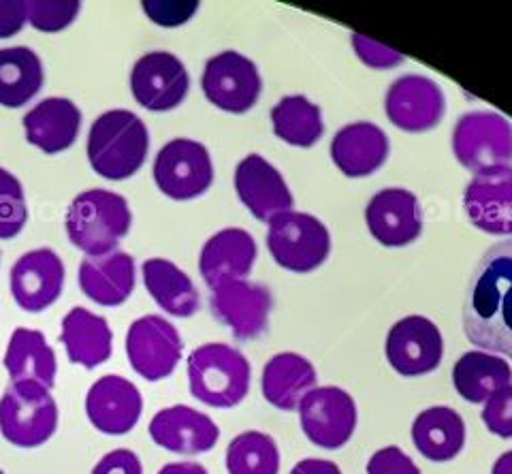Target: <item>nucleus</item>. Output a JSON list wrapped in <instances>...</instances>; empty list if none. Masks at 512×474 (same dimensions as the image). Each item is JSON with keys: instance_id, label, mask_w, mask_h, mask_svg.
<instances>
[{"instance_id": "obj_1", "label": "nucleus", "mask_w": 512, "mask_h": 474, "mask_svg": "<svg viewBox=\"0 0 512 474\" xmlns=\"http://www.w3.org/2000/svg\"><path fill=\"white\" fill-rule=\"evenodd\" d=\"M461 321L480 351L512 359V240L489 246L470 274Z\"/></svg>"}, {"instance_id": "obj_2", "label": "nucleus", "mask_w": 512, "mask_h": 474, "mask_svg": "<svg viewBox=\"0 0 512 474\" xmlns=\"http://www.w3.org/2000/svg\"><path fill=\"white\" fill-rule=\"evenodd\" d=\"M150 131L131 109H107L90 124L86 156L96 176L124 182L146 165Z\"/></svg>"}, {"instance_id": "obj_3", "label": "nucleus", "mask_w": 512, "mask_h": 474, "mask_svg": "<svg viewBox=\"0 0 512 474\" xmlns=\"http://www.w3.org/2000/svg\"><path fill=\"white\" fill-rule=\"evenodd\" d=\"M131 227V205L120 193L107 188L79 193L64 214V233L69 242L92 259L120 250V242L131 233Z\"/></svg>"}, {"instance_id": "obj_4", "label": "nucleus", "mask_w": 512, "mask_h": 474, "mask_svg": "<svg viewBox=\"0 0 512 474\" xmlns=\"http://www.w3.org/2000/svg\"><path fill=\"white\" fill-rule=\"evenodd\" d=\"M192 398L212 408H233L250 391V361L224 342H207L188 355Z\"/></svg>"}, {"instance_id": "obj_5", "label": "nucleus", "mask_w": 512, "mask_h": 474, "mask_svg": "<svg viewBox=\"0 0 512 474\" xmlns=\"http://www.w3.org/2000/svg\"><path fill=\"white\" fill-rule=\"evenodd\" d=\"M58 404L50 389L18 383L0 398V434L13 447L37 449L58 430Z\"/></svg>"}, {"instance_id": "obj_6", "label": "nucleus", "mask_w": 512, "mask_h": 474, "mask_svg": "<svg viewBox=\"0 0 512 474\" xmlns=\"http://www.w3.org/2000/svg\"><path fill=\"white\" fill-rule=\"evenodd\" d=\"M267 248L286 272L310 274L331 255V235L320 220L306 212H284L269 220Z\"/></svg>"}, {"instance_id": "obj_7", "label": "nucleus", "mask_w": 512, "mask_h": 474, "mask_svg": "<svg viewBox=\"0 0 512 474\" xmlns=\"http://www.w3.org/2000/svg\"><path fill=\"white\" fill-rule=\"evenodd\" d=\"M152 178L160 193L173 201H192L214 184L212 154L201 141L178 137L158 150Z\"/></svg>"}, {"instance_id": "obj_8", "label": "nucleus", "mask_w": 512, "mask_h": 474, "mask_svg": "<svg viewBox=\"0 0 512 474\" xmlns=\"http://www.w3.org/2000/svg\"><path fill=\"white\" fill-rule=\"evenodd\" d=\"M453 152L474 176L512 167V124L495 112L463 114L453 131Z\"/></svg>"}, {"instance_id": "obj_9", "label": "nucleus", "mask_w": 512, "mask_h": 474, "mask_svg": "<svg viewBox=\"0 0 512 474\" xmlns=\"http://www.w3.org/2000/svg\"><path fill=\"white\" fill-rule=\"evenodd\" d=\"M201 88L205 99L220 112L242 116L259 103L263 79L248 56L227 50L205 62Z\"/></svg>"}, {"instance_id": "obj_10", "label": "nucleus", "mask_w": 512, "mask_h": 474, "mask_svg": "<svg viewBox=\"0 0 512 474\" xmlns=\"http://www.w3.org/2000/svg\"><path fill=\"white\" fill-rule=\"evenodd\" d=\"M184 355L178 327L158 314L139 316L126 331V357L131 368L150 383L169 378Z\"/></svg>"}, {"instance_id": "obj_11", "label": "nucleus", "mask_w": 512, "mask_h": 474, "mask_svg": "<svg viewBox=\"0 0 512 474\" xmlns=\"http://www.w3.org/2000/svg\"><path fill=\"white\" fill-rule=\"evenodd\" d=\"M301 430L320 449H342L357 430V404L342 387H316L299 404Z\"/></svg>"}, {"instance_id": "obj_12", "label": "nucleus", "mask_w": 512, "mask_h": 474, "mask_svg": "<svg viewBox=\"0 0 512 474\" xmlns=\"http://www.w3.org/2000/svg\"><path fill=\"white\" fill-rule=\"evenodd\" d=\"M133 99L152 114H167L180 107L190 90L184 62L171 52L143 54L131 69Z\"/></svg>"}, {"instance_id": "obj_13", "label": "nucleus", "mask_w": 512, "mask_h": 474, "mask_svg": "<svg viewBox=\"0 0 512 474\" xmlns=\"http://www.w3.org/2000/svg\"><path fill=\"white\" fill-rule=\"evenodd\" d=\"M64 280L67 270L58 252L52 248H32L11 265L9 291L18 308L39 314L58 302Z\"/></svg>"}, {"instance_id": "obj_14", "label": "nucleus", "mask_w": 512, "mask_h": 474, "mask_svg": "<svg viewBox=\"0 0 512 474\" xmlns=\"http://www.w3.org/2000/svg\"><path fill=\"white\" fill-rule=\"evenodd\" d=\"M210 308L237 340L248 342L261 338L267 331L274 295L261 282L229 280L212 289Z\"/></svg>"}, {"instance_id": "obj_15", "label": "nucleus", "mask_w": 512, "mask_h": 474, "mask_svg": "<svg viewBox=\"0 0 512 474\" xmlns=\"http://www.w3.org/2000/svg\"><path fill=\"white\" fill-rule=\"evenodd\" d=\"M384 112L399 131L427 133L442 122L446 99L434 79L410 73L397 77L389 86Z\"/></svg>"}, {"instance_id": "obj_16", "label": "nucleus", "mask_w": 512, "mask_h": 474, "mask_svg": "<svg viewBox=\"0 0 512 474\" xmlns=\"http://www.w3.org/2000/svg\"><path fill=\"white\" fill-rule=\"evenodd\" d=\"M384 353L397 374L408 378L425 376L438 370L442 363L444 340L434 321L412 314L389 329Z\"/></svg>"}, {"instance_id": "obj_17", "label": "nucleus", "mask_w": 512, "mask_h": 474, "mask_svg": "<svg viewBox=\"0 0 512 474\" xmlns=\"http://www.w3.org/2000/svg\"><path fill=\"white\" fill-rule=\"evenodd\" d=\"M143 413V395L120 374H105L86 393V415L94 430L124 436L135 430Z\"/></svg>"}, {"instance_id": "obj_18", "label": "nucleus", "mask_w": 512, "mask_h": 474, "mask_svg": "<svg viewBox=\"0 0 512 474\" xmlns=\"http://www.w3.org/2000/svg\"><path fill=\"white\" fill-rule=\"evenodd\" d=\"M365 223L384 248H404L423 233L419 199L406 188H384L367 203Z\"/></svg>"}, {"instance_id": "obj_19", "label": "nucleus", "mask_w": 512, "mask_h": 474, "mask_svg": "<svg viewBox=\"0 0 512 474\" xmlns=\"http://www.w3.org/2000/svg\"><path fill=\"white\" fill-rule=\"evenodd\" d=\"M235 193L261 223L291 212L295 203L282 173L261 154H248L239 161L235 167Z\"/></svg>"}, {"instance_id": "obj_20", "label": "nucleus", "mask_w": 512, "mask_h": 474, "mask_svg": "<svg viewBox=\"0 0 512 474\" xmlns=\"http://www.w3.org/2000/svg\"><path fill=\"white\" fill-rule=\"evenodd\" d=\"M463 210L476 229L512 240V167L474 176L463 191Z\"/></svg>"}, {"instance_id": "obj_21", "label": "nucleus", "mask_w": 512, "mask_h": 474, "mask_svg": "<svg viewBox=\"0 0 512 474\" xmlns=\"http://www.w3.org/2000/svg\"><path fill=\"white\" fill-rule=\"evenodd\" d=\"M158 447L178 455H201L218 445L220 428L212 417L186 404L158 410L148 425Z\"/></svg>"}, {"instance_id": "obj_22", "label": "nucleus", "mask_w": 512, "mask_h": 474, "mask_svg": "<svg viewBox=\"0 0 512 474\" xmlns=\"http://www.w3.org/2000/svg\"><path fill=\"white\" fill-rule=\"evenodd\" d=\"M82 124V109L67 97H47L22 118L28 144L50 156L73 148L82 133Z\"/></svg>"}, {"instance_id": "obj_23", "label": "nucleus", "mask_w": 512, "mask_h": 474, "mask_svg": "<svg viewBox=\"0 0 512 474\" xmlns=\"http://www.w3.org/2000/svg\"><path fill=\"white\" fill-rule=\"evenodd\" d=\"M77 282L82 293L103 308H118L133 295L137 284L135 259L124 250L105 257H84L79 261Z\"/></svg>"}, {"instance_id": "obj_24", "label": "nucleus", "mask_w": 512, "mask_h": 474, "mask_svg": "<svg viewBox=\"0 0 512 474\" xmlns=\"http://www.w3.org/2000/svg\"><path fill=\"white\" fill-rule=\"evenodd\" d=\"M259 255L254 237L239 227H227L214 233L201 248L199 272L210 289L229 280H246Z\"/></svg>"}, {"instance_id": "obj_25", "label": "nucleus", "mask_w": 512, "mask_h": 474, "mask_svg": "<svg viewBox=\"0 0 512 474\" xmlns=\"http://www.w3.org/2000/svg\"><path fill=\"white\" fill-rule=\"evenodd\" d=\"M329 152L346 178H367L387 163L391 144L378 124L352 122L335 133Z\"/></svg>"}, {"instance_id": "obj_26", "label": "nucleus", "mask_w": 512, "mask_h": 474, "mask_svg": "<svg viewBox=\"0 0 512 474\" xmlns=\"http://www.w3.org/2000/svg\"><path fill=\"white\" fill-rule=\"evenodd\" d=\"M60 344L75 366L94 370L114 353V331L107 319L88 308L75 306L62 316Z\"/></svg>"}, {"instance_id": "obj_27", "label": "nucleus", "mask_w": 512, "mask_h": 474, "mask_svg": "<svg viewBox=\"0 0 512 474\" xmlns=\"http://www.w3.org/2000/svg\"><path fill=\"white\" fill-rule=\"evenodd\" d=\"M3 363L13 385L26 383L50 391L56 385L58 359L45 334L39 329H13Z\"/></svg>"}, {"instance_id": "obj_28", "label": "nucleus", "mask_w": 512, "mask_h": 474, "mask_svg": "<svg viewBox=\"0 0 512 474\" xmlns=\"http://www.w3.org/2000/svg\"><path fill=\"white\" fill-rule=\"evenodd\" d=\"M316 381L318 374L310 359L299 353H278L263 368V398L274 408L291 413L312 389H316Z\"/></svg>"}, {"instance_id": "obj_29", "label": "nucleus", "mask_w": 512, "mask_h": 474, "mask_svg": "<svg viewBox=\"0 0 512 474\" xmlns=\"http://www.w3.org/2000/svg\"><path fill=\"white\" fill-rule=\"evenodd\" d=\"M141 278L156 306L175 319H190L201 308V295L190 276L178 265L163 257L146 259Z\"/></svg>"}, {"instance_id": "obj_30", "label": "nucleus", "mask_w": 512, "mask_h": 474, "mask_svg": "<svg viewBox=\"0 0 512 474\" xmlns=\"http://www.w3.org/2000/svg\"><path fill=\"white\" fill-rule=\"evenodd\" d=\"M412 442L425 460L451 462L466 447V421L455 408L431 406L414 419Z\"/></svg>"}, {"instance_id": "obj_31", "label": "nucleus", "mask_w": 512, "mask_h": 474, "mask_svg": "<svg viewBox=\"0 0 512 474\" xmlns=\"http://www.w3.org/2000/svg\"><path fill=\"white\" fill-rule=\"evenodd\" d=\"M510 383L512 368L500 355L468 351L453 366V385L461 398L470 404H485Z\"/></svg>"}, {"instance_id": "obj_32", "label": "nucleus", "mask_w": 512, "mask_h": 474, "mask_svg": "<svg viewBox=\"0 0 512 474\" xmlns=\"http://www.w3.org/2000/svg\"><path fill=\"white\" fill-rule=\"evenodd\" d=\"M45 84L39 54L26 45L0 50V107L20 109L37 97Z\"/></svg>"}, {"instance_id": "obj_33", "label": "nucleus", "mask_w": 512, "mask_h": 474, "mask_svg": "<svg viewBox=\"0 0 512 474\" xmlns=\"http://www.w3.org/2000/svg\"><path fill=\"white\" fill-rule=\"evenodd\" d=\"M274 135L295 148H312L325 133L323 112L303 94H288L271 109Z\"/></svg>"}, {"instance_id": "obj_34", "label": "nucleus", "mask_w": 512, "mask_h": 474, "mask_svg": "<svg viewBox=\"0 0 512 474\" xmlns=\"http://www.w3.org/2000/svg\"><path fill=\"white\" fill-rule=\"evenodd\" d=\"M224 462L229 474H278L280 449L269 434L248 430L229 442Z\"/></svg>"}, {"instance_id": "obj_35", "label": "nucleus", "mask_w": 512, "mask_h": 474, "mask_svg": "<svg viewBox=\"0 0 512 474\" xmlns=\"http://www.w3.org/2000/svg\"><path fill=\"white\" fill-rule=\"evenodd\" d=\"M28 223V203L22 180L0 167V240L18 237Z\"/></svg>"}, {"instance_id": "obj_36", "label": "nucleus", "mask_w": 512, "mask_h": 474, "mask_svg": "<svg viewBox=\"0 0 512 474\" xmlns=\"http://www.w3.org/2000/svg\"><path fill=\"white\" fill-rule=\"evenodd\" d=\"M82 3L79 0H28L26 13L28 24L45 35L67 30L75 20Z\"/></svg>"}, {"instance_id": "obj_37", "label": "nucleus", "mask_w": 512, "mask_h": 474, "mask_svg": "<svg viewBox=\"0 0 512 474\" xmlns=\"http://www.w3.org/2000/svg\"><path fill=\"white\" fill-rule=\"evenodd\" d=\"M199 7L201 5L197 0H182V3H178V0H171V3L169 0H146V3H141L143 13L163 28H178L186 24L199 11Z\"/></svg>"}, {"instance_id": "obj_38", "label": "nucleus", "mask_w": 512, "mask_h": 474, "mask_svg": "<svg viewBox=\"0 0 512 474\" xmlns=\"http://www.w3.org/2000/svg\"><path fill=\"white\" fill-rule=\"evenodd\" d=\"M480 419L487 430L500 438H512V383L485 402Z\"/></svg>"}, {"instance_id": "obj_39", "label": "nucleus", "mask_w": 512, "mask_h": 474, "mask_svg": "<svg viewBox=\"0 0 512 474\" xmlns=\"http://www.w3.org/2000/svg\"><path fill=\"white\" fill-rule=\"evenodd\" d=\"M352 47H355L357 56L363 60V65L372 69H393L404 62V56L399 52L391 50V47L382 45L374 39H367L359 33L352 35Z\"/></svg>"}, {"instance_id": "obj_40", "label": "nucleus", "mask_w": 512, "mask_h": 474, "mask_svg": "<svg viewBox=\"0 0 512 474\" xmlns=\"http://www.w3.org/2000/svg\"><path fill=\"white\" fill-rule=\"evenodd\" d=\"M367 474H421V470L412 462V457L408 453L391 445L378 449L370 457V462H367Z\"/></svg>"}, {"instance_id": "obj_41", "label": "nucleus", "mask_w": 512, "mask_h": 474, "mask_svg": "<svg viewBox=\"0 0 512 474\" xmlns=\"http://www.w3.org/2000/svg\"><path fill=\"white\" fill-rule=\"evenodd\" d=\"M92 474H143V464L135 451L114 449L94 464Z\"/></svg>"}, {"instance_id": "obj_42", "label": "nucleus", "mask_w": 512, "mask_h": 474, "mask_svg": "<svg viewBox=\"0 0 512 474\" xmlns=\"http://www.w3.org/2000/svg\"><path fill=\"white\" fill-rule=\"evenodd\" d=\"M26 24V0H0V39L20 35Z\"/></svg>"}, {"instance_id": "obj_43", "label": "nucleus", "mask_w": 512, "mask_h": 474, "mask_svg": "<svg viewBox=\"0 0 512 474\" xmlns=\"http://www.w3.org/2000/svg\"><path fill=\"white\" fill-rule=\"evenodd\" d=\"M291 474H342L340 466L331 460H316V457H308L293 466Z\"/></svg>"}, {"instance_id": "obj_44", "label": "nucleus", "mask_w": 512, "mask_h": 474, "mask_svg": "<svg viewBox=\"0 0 512 474\" xmlns=\"http://www.w3.org/2000/svg\"><path fill=\"white\" fill-rule=\"evenodd\" d=\"M158 474H210V472L197 462H171L160 468Z\"/></svg>"}, {"instance_id": "obj_45", "label": "nucleus", "mask_w": 512, "mask_h": 474, "mask_svg": "<svg viewBox=\"0 0 512 474\" xmlns=\"http://www.w3.org/2000/svg\"><path fill=\"white\" fill-rule=\"evenodd\" d=\"M491 474H512V451L502 453L493 464Z\"/></svg>"}, {"instance_id": "obj_46", "label": "nucleus", "mask_w": 512, "mask_h": 474, "mask_svg": "<svg viewBox=\"0 0 512 474\" xmlns=\"http://www.w3.org/2000/svg\"><path fill=\"white\" fill-rule=\"evenodd\" d=\"M0 474H5V472H3V468H0Z\"/></svg>"}]
</instances>
